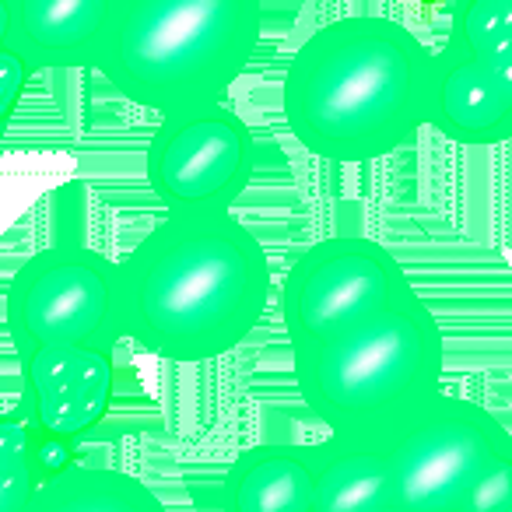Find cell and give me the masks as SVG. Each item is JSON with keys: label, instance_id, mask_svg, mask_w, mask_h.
<instances>
[{"label": "cell", "instance_id": "cell-1", "mask_svg": "<svg viewBox=\"0 0 512 512\" xmlns=\"http://www.w3.org/2000/svg\"><path fill=\"white\" fill-rule=\"evenodd\" d=\"M123 334L141 351L197 365L239 348L271 299V264L232 211H165L116 267Z\"/></svg>", "mask_w": 512, "mask_h": 512}, {"label": "cell", "instance_id": "cell-2", "mask_svg": "<svg viewBox=\"0 0 512 512\" xmlns=\"http://www.w3.org/2000/svg\"><path fill=\"white\" fill-rule=\"evenodd\" d=\"M432 50L390 18H341L309 32L281 85L292 137L327 162H376L425 123Z\"/></svg>", "mask_w": 512, "mask_h": 512}, {"label": "cell", "instance_id": "cell-3", "mask_svg": "<svg viewBox=\"0 0 512 512\" xmlns=\"http://www.w3.org/2000/svg\"><path fill=\"white\" fill-rule=\"evenodd\" d=\"M442 358V327L421 295L292 344L302 400L341 439H397L442 393Z\"/></svg>", "mask_w": 512, "mask_h": 512}, {"label": "cell", "instance_id": "cell-4", "mask_svg": "<svg viewBox=\"0 0 512 512\" xmlns=\"http://www.w3.org/2000/svg\"><path fill=\"white\" fill-rule=\"evenodd\" d=\"M260 46L246 0H120L95 71L162 120L221 106Z\"/></svg>", "mask_w": 512, "mask_h": 512}, {"label": "cell", "instance_id": "cell-5", "mask_svg": "<svg viewBox=\"0 0 512 512\" xmlns=\"http://www.w3.org/2000/svg\"><path fill=\"white\" fill-rule=\"evenodd\" d=\"M18 355L53 348L116 351L123 334L116 264L85 246H53L29 256L4 299Z\"/></svg>", "mask_w": 512, "mask_h": 512}, {"label": "cell", "instance_id": "cell-6", "mask_svg": "<svg viewBox=\"0 0 512 512\" xmlns=\"http://www.w3.org/2000/svg\"><path fill=\"white\" fill-rule=\"evenodd\" d=\"M512 435L491 411L439 393L425 414L390 439V512H467Z\"/></svg>", "mask_w": 512, "mask_h": 512}, {"label": "cell", "instance_id": "cell-7", "mask_svg": "<svg viewBox=\"0 0 512 512\" xmlns=\"http://www.w3.org/2000/svg\"><path fill=\"white\" fill-rule=\"evenodd\" d=\"M414 285L386 246L358 235H334L295 260L281 292L288 341H306L351 320L379 316L414 299Z\"/></svg>", "mask_w": 512, "mask_h": 512}, {"label": "cell", "instance_id": "cell-8", "mask_svg": "<svg viewBox=\"0 0 512 512\" xmlns=\"http://www.w3.org/2000/svg\"><path fill=\"white\" fill-rule=\"evenodd\" d=\"M144 169L165 211H232L253 176V134L225 106L162 120Z\"/></svg>", "mask_w": 512, "mask_h": 512}, {"label": "cell", "instance_id": "cell-9", "mask_svg": "<svg viewBox=\"0 0 512 512\" xmlns=\"http://www.w3.org/2000/svg\"><path fill=\"white\" fill-rule=\"evenodd\" d=\"M22 407L18 418L46 442L78 446L106 418L116 393V351L53 348L18 355Z\"/></svg>", "mask_w": 512, "mask_h": 512}, {"label": "cell", "instance_id": "cell-10", "mask_svg": "<svg viewBox=\"0 0 512 512\" xmlns=\"http://www.w3.org/2000/svg\"><path fill=\"white\" fill-rule=\"evenodd\" d=\"M425 123L456 144H502L512 134V53L491 57L446 39L432 53Z\"/></svg>", "mask_w": 512, "mask_h": 512}, {"label": "cell", "instance_id": "cell-11", "mask_svg": "<svg viewBox=\"0 0 512 512\" xmlns=\"http://www.w3.org/2000/svg\"><path fill=\"white\" fill-rule=\"evenodd\" d=\"M4 8V50L22 60L25 71H85L99 64L120 0H4Z\"/></svg>", "mask_w": 512, "mask_h": 512}, {"label": "cell", "instance_id": "cell-12", "mask_svg": "<svg viewBox=\"0 0 512 512\" xmlns=\"http://www.w3.org/2000/svg\"><path fill=\"white\" fill-rule=\"evenodd\" d=\"M306 512H390V442L327 435L309 446Z\"/></svg>", "mask_w": 512, "mask_h": 512}, {"label": "cell", "instance_id": "cell-13", "mask_svg": "<svg viewBox=\"0 0 512 512\" xmlns=\"http://www.w3.org/2000/svg\"><path fill=\"white\" fill-rule=\"evenodd\" d=\"M309 446H256L232 460L221 484L225 512H306Z\"/></svg>", "mask_w": 512, "mask_h": 512}, {"label": "cell", "instance_id": "cell-14", "mask_svg": "<svg viewBox=\"0 0 512 512\" xmlns=\"http://www.w3.org/2000/svg\"><path fill=\"white\" fill-rule=\"evenodd\" d=\"M29 512H165V505L123 470L71 463L39 484Z\"/></svg>", "mask_w": 512, "mask_h": 512}, {"label": "cell", "instance_id": "cell-15", "mask_svg": "<svg viewBox=\"0 0 512 512\" xmlns=\"http://www.w3.org/2000/svg\"><path fill=\"white\" fill-rule=\"evenodd\" d=\"M449 39L491 57L512 53V0H470L456 8Z\"/></svg>", "mask_w": 512, "mask_h": 512}, {"label": "cell", "instance_id": "cell-16", "mask_svg": "<svg viewBox=\"0 0 512 512\" xmlns=\"http://www.w3.org/2000/svg\"><path fill=\"white\" fill-rule=\"evenodd\" d=\"M43 481L32 463L0 453V512H29Z\"/></svg>", "mask_w": 512, "mask_h": 512}, {"label": "cell", "instance_id": "cell-17", "mask_svg": "<svg viewBox=\"0 0 512 512\" xmlns=\"http://www.w3.org/2000/svg\"><path fill=\"white\" fill-rule=\"evenodd\" d=\"M467 512H512V449L498 456L495 467L484 474Z\"/></svg>", "mask_w": 512, "mask_h": 512}, {"label": "cell", "instance_id": "cell-18", "mask_svg": "<svg viewBox=\"0 0 512 512\" xmlns=\"http://www.w3.org/2000/svg\"><path fill=\"white\" fill-rule=\"evenodd\" d=\"M25 81H29V71L22 67V60L11 57L8 50H0V130H4V134H8L11 120H15Z\"/></svg>", "mask_w": 512, "mask_h": 512}, {"label": "cell", "instance_id": "cell-19", "mask_svg": "<svg viewBox=\"0 0 512 512\" xmlns=\"http://www.w3.org/2000/svg\"><path fill=\"white\" fill-rule=\"evenodd\" d=\"M8 43V8H4V0H0V50Z\"/></svg>", "mask_w": 512, "mask_h": 512}, {"label": "cell", "instance_id": "cell-20", "mask_svg": "<svg viewBox=\"0 0 512 512\" xmlns=\"http://www.w3.org/2000/svg\"><path fill=\"white\" fill-rule=\"evenodd\" d=\"M4 141H8V134H4V130H0V148H4Z\"/></svg>", "mask_w": 512, "mask_h": 512}]
</instances>
